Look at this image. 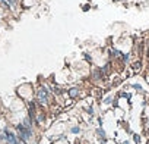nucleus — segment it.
I'll list each match as a JSON object with an SVG mask.
<instances>
[{
	"mask_svg": "<svg viewBox=\"0 0 149 144\" xmlns=\"http://www.w3.org/2000/svg\"><path fill=\"white\" fill-rule=\"evenodd\" d=\"M18 93H19V96L21 97H24V99H31L32 97V88H31V85H22L19 90H18Z\"/></svg>",
	"mask_w": 149,
	"mask_h": 144,
	"instance_id": "1",
	"label": "nucleus"
}]
</instances>
